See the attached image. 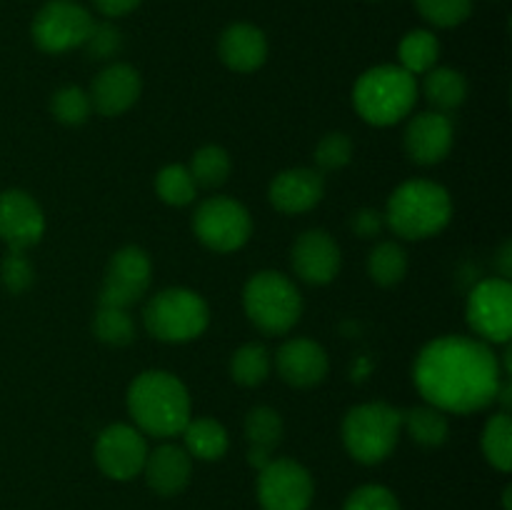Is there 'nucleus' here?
Segmentation results:
<instances>
[{
  "mask_svg": "<svg viewBox=\"0 0 512 510\" xmlns=\"http://www.w3.org/2000/svg\"><path fill=\"white\" fill-rule=\"evenodd\" d=\"M510 493H512V490H510V488H505V495H503V500H505V510H512V508H510Z\"/></svg>",
  "mask_w": 512,
  "mask_h": 510,
  "instance_id": "nucleus-43",
  "label": "nucleus"
},
{
  "mask_svg": "<svg viewBox=\"0 0 512 510\" xmlns=\"http://www.w3.org/2000/svg\"><path fill=\"white\" fill-rule=\"evenodd\" d=\"M313 475L290 458H273L258 475L263 510H308L313 503Z\"/></svg>",
  "mask_w": 512,
  "mask_h": 510,
  "instance_id": "nucleus-11",
  "label": "nucleus"
},
{
  "mask_svg": "<svg viewBox=\"0 0 512 510\" xmlns=\"http://www.w3.org/2000/svg\"><path fill=\"white\" fill-rule=\"evenodd\" d=\"M93 333L100 343L123 348V345L133 343L135 340V323L133 318H130L128 308H110V305H100L93 320Z\"/></svg>",
  "mask_w": 512,
  "mask_h": 510,
  "instance_id": "nucleus-32",
  "label": "nucleus"
},
{
  "mask_svg": "<svg viewBox=\"0 0 512 510\" xmlns=\"http://www.w3.org/2000/svg\"><path fill=\"white\" fill-rule=\"evenodd\" d=\"M190 175L200 188H220L230 175V155L220 145H205L190 160Z\"/></svg>",
  "mask_w": 512,
  "mask_h": 510,
  "instance_id": "nucleus-30",
  "label": "nucleus"
},
{
  "mask_svg": "<svg viewBox=\"0 0 512 510\" xmlns=\"http://www.w3.org/2000/svg\"><path fill=\"white\" fill-rule=\"evenodd\" d=\"M425 98L438 113H448L463 105L468 95V80L455 68H433L425 73Z\"/></svg>",
  "mask_w": 512,
  "mask_h": 510,
  "instance_id": "nucleus-23",
  "label": "nucleus"
},
{
  "mask_svg": "<svg viewBox=\"0 0 512 510\" xmlns=\"http://www.w3.org/2000/svg\"><path fill=\"white\" fill-rule=\"evenodd\" d=\"M140 90H143V80L133 65L110 63L95 75L88 95L93 110H98L105 118H115L138 103Z\"/></svg>",
  "mask_w": 512,
  "mask_h": 510,
  "instance_id": "nucleus-16",
  "label": "nucleus"
},
{
  "mask_svg": "<svg viewBox=\"0 0 512 510\" xmlns=\"http://www.w3.org/2000/svg\"><path fill=\"white\" fill-rule=\"evenodd\" d=\"M0 278H3V285L13 295L25 293V290L33 285L35 270L33 263L25 258V250H10V253L5 255L3 265H0Z\"/></svg>",
  "mask_w": 512,
  "mask_h": 510,
  "instance_id": "nucleus-37",
  "label": "nucleus"
},
{
  "mask_svg": "<svg viewBox=\"0 0 512 510\" xmlns=\"http://www.w3.org/2000/svg\"><path fill=\"white\" fill-rule=\"evenodd\" d=\"M468 325L485 343L508 345L512 335V285L505 278H488L475 285L465 305Z\"/></svg>",
  "mask_w": 512,
  "mask_h": 510,
  "instance_id": "nucleus-10",
  "label": "nucleus"
},
{
  "mask_svg": "<svg viewBox=\"0 0 512 510\" xmlns=\"http://www.w3.org/2000/svg\"><path fill=\"white\" fill-rule=\"evenodd\" d=\"M93 25L90 10L75 0H48L35 15L30 33L43 53L58 55L80 48L88 40Z\"/></svg>",
  "mask_w": 512,
  "mask_h": 510,
  "instance_id": "nucleus-9",
  "label": "nucleus"
},
{
  "mask_svg": "<svg viewBox=\"0 0 512 510\" xmlns=\"http://www.w3.org/2000/svg\"><path fill=\"white\" fill-rule=\"evenodd\" d=\"M148 453L145 435L125 423L108 425L95 440V463L113 480H133L143 473Z\"/></svg>",
  "mask_w": 512,
  "mask_h": 510,
  "instance_id": "nucleus-13",
  "label": "nucleus"
},
{
  "mask_svg": "<svg viewBox=\"0 0 512 510\" xmlns=\"http://www.w3.org/2000/svg\"><path fill=\"white\" fill-rule=\"evenodd\" d=\"M230 375L243 388H258L270 375V353L263 343H245L230 360Z\"/></svg>",
  "mask_w": 512,
  "mask_h": 510,
  "instance_id": "nucleus-27",
  "label": "nucleus"
},
{
  "mask_svg": "<svg viewBox=\"0 0 512 510\" xmlns=\"http://www.w3.org/2000/svg\"><path fill=\"white\" fill-rule=\"evenodd\" d=\"M143 473L155 493L163 495V498H170V495H178L180 490H185L190 473H193V460H190L185 448L165 443L158 445L153 453H148Z\"/></svg>",
  "mask_w": 512,
  "mask_h": 510,
  "instance_id": "nucleus-21",
  "label": "nucleus"
},
{
  "mask_svg": "<svg viewBox=\"0 0 512 510\" xmlns=\"http://www.w3.org/2000/svg\"><path fill=\"white\" fill-rule=\"evenodd\" d=\"M45 233V215L25 190L0 193V240L10 250H28Z\"/></svg>",
  "mask_w": 512,
  "mask_h": 510,
  "instance_id": "nucleus-14",
  "label": "nucleus"
},
{
  "mask_svg": "<svg viewBox=\"0 0 512 510\" xmlns=\"http://www.w3.org/2000/svg\"><path fill=\"white\" fill-rule=\"evenodd\" d=\"M405 153L418 165H435L453 148V123L445 113H420L405 128Z\"/></svg>",
  "mask_w": 512,
  "mask_h": 510,
  "instance_id": "nucleus-18",
  "label": "nucleus"
},
{
  "mask_svg": "<svg viewBox=\"0 0 512 510\" xmlns=\"http://www.w3.org/2000/svg\"><path fill=\"white\" fill-rule=\"evenodd\" d=\"M325 180L320 170L313 168H290L273 178L268 198L275 210L288 215L308 213L323 200Z\"/></svg>",
  "mask_w": 512,
  "mask_h": 510,
  "instance_id": "nucleus-19",
  "label": "nucleus"
},
{
  "mask_svg": "<svg viewBox=\"0 0 512 510\" xmlns=\"http://www.w3.org/2000/svg\"><path fill=\"white\" fill-rule=\"evenodd\" d=\"M83 45L93 60H110L123 48V35L113 23H95Z\"/></svg>",
  "mask_w": 512,
  "mask_h": 510,
  "instance_id": "nucleus-38",
  "label": "nucleus"
},
{
  "mask_svg": "<svg viewBox=\"0 0 512 510\" xmlns=\"http://www.w3.org/2000/svg\"><path fill=\"white\" fill-rule=\"evenodd\" d=\"M278 375L293 388H313L328 375V353L320 343L310 338H293L283 343L275 353Z\"/></svg>",
  "mask_w": 512,
  "mask_h": 510,
  "instance_id": "nucleus-17",
  "label": "nucleus"
},
{
  "mask_svg": "<svg viewBox=\"0 0 512 510\" xmlns=\"http://www.w3.org/2000/svg\"><path fill=\"white\" fill-rule=\"evenodd\" d=\"M290 265L295 275L310 285H325L335 280L343 265L338 243L325 230H305L290 250Z\"/></svg>",
  "mask_w": 512,
  "mask_h": 510,
  "instance_id": "nucleus-15",
  "label": "nucleus"
},
{
  "mask_svg": "<svg viewBox=\"0 0 512 510\" xmlns=\"http://www.w3.org/2000/svg\"><path fill=\"white\" fill-rule=\"evenodd\" d=\"M128 410L140 433L175 438L190 420L188 388L173 373L145 370L130 383Z\"/></svg>",
  "mask_w": 512,
  "mask_h": 510,
  "instance_id": "nucleus-2",
  "label": "nucleus"
},
{
  "mask_svg": "<svg viewBox=\"0 0 512 510\" xmlns=\"http://www.w3.org/2000/svg\"><path fill=\"white\" fill-rule=\"evenodd\" d=\"M413 378L428 405L465 415L495 403L503 368L485 340L445 335L420 350Z\"/></svg>",
  "mask_w": 512,
  "mask_h": 510,
  "instance_id": "nucleus-1",
  "label": "nucleus"
},
{
  "mask_svg": "<svg viewBox=\"0 0 512 510\" xmlns=\"http://www.w3.org/2000/svg\"><path fill=\"white\" fill-rule=\"evenodd\" d=\"M218 53L235 73H255L268 60V40L258 25L233 23L220 35Z\"/></svg>",
  "mask_w": 512,
  "mask_h": 510,
  "instance_id": "nucleus-20",
  "label": "nucleus"
},
{
  "mask_svg": "<svg viewBox=\"0 0 512 510\" xmlns=\"http://www.w3.org/2000/svg\"><path fill=\"white\" fill-rule=\"evenodd\" d=\"M385 228V215L375 208H363L355 213L353 230L358 238H375Z\"/></svg>",
  "mask_w": 512,
  "mask_h": 510,
  "instance_id": "nucleus-39",
  "label": "nucleus"
},
{
  "mask_svg": "<svg viewBox=\"0 0 512 510\" xmlns=\"http://www.w3.org/2000/svg\"><path fill=\"white\" fill-rule=\"evenodd\" d=\"M415 8L435 28H458L473 13V0H415Z\"/></svg>",
  "mask_w": 512,
  "mask_h": 510,
  "instance_id": "nucleus-34",
  "label": "nucleus"
},
{
  "mask_svg": "<svg viewBox=\"0 0 512 510\" xmlns=\"http://www.w3.org/2000/svg\"><path fill=\"white\" fill-rule=\"evenodd\" d=\"M343 510H400V503L393 490H388L385 485L370 483L353 490L345 500Z\"/></svg>",
  "mask_w": 512,
  "mask_h": 510,
  "instance_id": "nucleus-36",
  "label": "nucleus"
},
{
  "mask_svg": "<svg viewBox=\"0 0 512 510\" xmlns=\"http://www.w3.org/2000/svg\"><path fill=\"white\" fill-rule=\"evenodd\" d=\"M385 225L405 240H425L438 235L453 218V200L440 183L408 180L393 190L385 208Z\"/></svg>",
  "mask_w": 512,
  "mask_h": 510,
  "instance_id": "nucleus-3",
  "label": "nucleus"
},
{
  "mask_svg": "<svg viewBox=\"0 0 512 510\" xmlns=\"http://www.w3.org/2000/svg\"><path fill=\"white\" fill-rule=\"evenodd\" d=\"M180 435L188 455L198 460H220L228 453V430L213 418H190Z\"/></svg>",
  "mask_w": 512,
  "mask_h": 510,
  "instance_id": "nucleus-22",
  "label": "nucleus"
},
{
  "mask_svg": "<svg viewBox=\"0 0 512 510\" xmlns=\"http://www.w3.org/2000/svg\"><path fill=\"white\" fill-rule=\"evenodd\" d=\"M50 110H53L55 120L63 125H83L93 113V103L90 95L78 85H65V88L55 90L53 100H50Z\"/></svg>",
  "mask_w": 512,
  "mask_h": 510,
  "instance_id": "nucleus-33",
  "label": "nucleus"
},
{
  "mask_svg": "<svg viewBox=\"0 0 512 510\" xmlns=\"http://www.w3.org/2000/svg\"><path fill=\"white\" fill-rule=\"evenodd\" d=\"M143 0H93L95 8L105 15V18H120V15L133 13Z\"/></svg>",
  "mask_w": 512,
  "mask_h": 510,
  "instance_id": "nucleus-40",
  "label": "nucleus"
},
{
  "mask_svg": "<svg viewBox=\"0 0 512 510\" xmlns=\"http://www.w3.org/2000/svg\"><path fill=\"white\" fill-rule=\"evenodd\" d=\"M193 230L205 248L215 253H233L248 243L253 233V220L243 203L213 195L195 210Z\"/></svg>",
  "mask_w": 512,
  "mask_h": 510,
  "instance_id": "nucleus-8",
  "label": "nucleus"
},
{
  "mask_svg": "<svg viewBox=\"0 0 512 510\" xmlns=\"http://www.w3.org/2000/svg\"><path fill=\"white\" fill-rule=\"evenodd\" d=\"M353 103L365 123L378 128L400 123L418 103L415 75L400 65H375L365 70L355 83Z\"/></svg>",
  "mask_w": 512,
  "mask_h": 510,
  "instance_id": "nucleus-4",
  "label": "nucleus"
},
{
  "mask_svg": "<svg viewBox=\"0 0 512 510\" xmlns=\"http://www.w3.org/2000/svg\"><path fill=\"white\" fill-rule=\"evenodd\" d=\"M400 68L408 70L410 75H425L435 68L440 58V43L430 30H410L400 40Z\"/></svg>",
  "mask_w": 512,
  "mask_h": 510,
  "instance_id": "nucleus-25",
  "label": "nucleus"
},
{
  "mask_svg": "<svg viewBox=\"0 0 512 510\" xmlns=\"http://www.w3.org/2000/svg\"><path fill=\"white\" fill-rule=\"evenodd\" d=\"M353 158V140L345 133H328L315 148V163L320 170H340Z\"/></svg>",
  "mask_w": 512,
  "mask_h": 510,
  "instance_id": "nucleus-35",
  "label": "nucleus"
},
{
  "mask_svg": "<svg viewBox=\"0 0 512 510\" xmlns=\"http://www.w3.org/2000/svg\"><path fill=\"white\" fill-rule=\"evenodd\" d=\"M243 308L260 333L285 335L298 325L303 315V298L298 285L288 275L278 270H263L245 283Z\"/></svg>",
  "mask_w": 512,
  "mask_h": 510,
  "instance_id": "nucleus-5",
  "label": "nucleus"
},
{
  "mask_svg": "<svg viewBox=\"0 0 512 510\" xmlns=\"http://www.w3.org/2000/svg\"><path fill=\"white\" fill-rule=\"evenodd\" d=\"M483 453L493 468L508 473L512 468V420L505 410L488 418L483 428Z\"/></svg>",
  "mask_w": 512,
  "mask_h": 510,
  "instance_id": "nucleus-28",
  "label": "nucleus"
},
{
  "mask_svg": "<svg viewBox=\"0 0 512 510\" xmlns=\"http://www.w3.org/2000/svg\"><path fill=\"white\" fill-rule=\"evenodd\" d=\"M408 273V253L393 240L378 243L368 255V275L383 288L398 285Z\"/></svg>",
  "mask_w": 512,
  "mask_h": 510,
  "instance_id": "nucleus-26",
  "label": "nucleus"
},
{
  "mask_svg": "<svg viewBox=\"0 0 512 510\" xmlns=\"http://www.w3.org/2000/svg\"><path fill=\"white\" fill-rule=\"evenodd\" d=\"M143 323L148 333L163 343H188L205 333L210 310L195 290L168 288L145 305Z\"/></svg>",
  "mask_w": 512,
  "mask_h": 510,
  "instance_id": "nucleus-7",
  "label": "nucleus"
},
{
  "mask_svg": "<svg viewBox=\"0 0 512 510\" xmlns=\"http://www.w3.org/2000/svg\"><path fill=\"white\" fill-rule=\"evenodd\" d=\"M498 268H500V275L508 280L512 273V243L510 240H505L503 243V250H500V258H498Z\"/></svg>",
  "mask_w": 512,
  "mask_h": 510,
  "instance_id": "nucleus-41",
  "label": "nucleus"
},
{
  "mask_svg": "<svg viewBox=\"0 0 512 510\" xmlns=\"http://www.w3.org/2000/svg\"><path fill=\"white\" fill-rule=\"evenodd\" d=\"M270 460H273V453H270V450H263V448H250L248 450V463L255 465L258 470H263L265 465L270 463Z\"/></svg>",
  "mask_w": 512,
  "mask_h": 510,
  "instance_id": "nucleus-42",
  "label": "nucleus"
},
{
  "mask_svg": "<svg viewBox=\"0 0 512 510\" xmlns=\"http://www.w3.org/2000/svg\"><path fill=\"white\" fill-rule=\"evenodd\" d=\"M403 428H408L410 438L423 448H440L450 433L448 415L433 405H418V408L405 410Z\"/></svg>",
  "mask_w": 512,
  "mask_h": 510,
  "instance_id": "nucleus-24",
  "label": "nucleus"
},
{
  "mask_svg": "<svg viewBox=\"0 0 512 510\" xmlns=\"http://www.w3.org/2000/svg\"><path fill=\"white\" fill-rule=\"evenodd\" d=\"M403 430V410L388 403H360L343 420V443L350 458L363 465L383 463L393 455Z\"/></svg>",
  "mask_w": 512,
  "mask_h": 510,
  "instance_id": "nucleus-6",
  "label": "nucleus"
},
{
  "mask_svg": "<svg viewBox=\"0 0 512 510\" xmlns=\"http://www.w3.org/2000/svg\"><path fill=\"white\" fill-rule=\"evenodd\" d=\"M155 193L163 203L173 205V208H183V205H190L198 195V185H195L193 175L185 165H165L163 170L155 178Z\"/></svg>",
  "mask_w": 512,
  "mask_h": 510,
  "instance_id": "nucleus-29",
  "label": "nucleus"
},
{
  "mask_svg": "<svg viewBox=\"0 0 512 510\" xmlns=\"http://www.w3.org/2000/svg\"><path fill=\"white\" fill-rule=\"evenodd\" d=\"M150 265L148 253L138 245H125L110 258L105 270L103 290H100V305L110 308H130L145 295L150 285Z\"/></svg>",
  "mask_w": 512,
  "mask_h": 510,
  "instance_id": "nucleus-12",
  "label": "nucleus"
},
{
  "mask_svg": "<svg viewBox=\"0 0 512 510\" xmlns=\"http://www.w3.org/2000/svg\"><path fill=\"white\" fill-rule=\"evenodd\" d=\"M245 438H248L250 448H263L273 453L278 443L283 440V418L278 410L268 408V405H258L245 415Z\"/></svg>",
  "mask_w": 512,
  "mask_h": 510,
  "instance_id": "nucleus-31",
  "label": "nucleus"
}]
</instances>
